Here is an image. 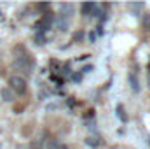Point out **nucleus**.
<instances>
[{
	"label": "nucleus",
	"instance_id": "nucleus-1",
	"mask_svg": "<svg viewBox=\"0 0 150 149\" xmlns=\"http://www.w3.org/2000/svg\"><path fill=\"white\" fill-rule=\"evenodd\" d=\"M33 67H35V62L30 58L28 53L23 54V56H18V58L12 62V69L18 70V72H21V74H25V75L32 74V72H33Z\"/></svg>",
	"mask_w": 150,
	"mask_h": 149
},
{
	"label": "nucleus",
	"instance_id": "nucleus-2",
	"mask_svg": "<svg viewBox=\"0 0 150 149\" xmlns=\"http://www.w3.org/2000/svg\"><path fill=\"white\" fill-rule=\"evenodd\" d=\"M9 90L14 91V95H25L26 93V81L23 75H11L9 77Z\"/></svg>",
	"mask_w": 150,
	"mask_h": 149
},
{
	"label": "nucleus",
	"instance_id": "nucleus-3",
	"mask_svg": "<svg viewBox=\"0 0 150 149\" xmlns=\"http://www.w3.org/2000/svg\"><path fill=\"white\" fill-rule=\"evenodd\" d=\"M127 82H129V88H131L134 93H140V91H142V88H140V79H138V74H136L134 70L127 74Z\"/></svg>",
	"mask_w": 150,
	"mask_h": 149
},
{
	"label": "nucleus",
	"instance_id": "nucleus-4",
	"mask_svg": "<svg viewBox=\"0 0 150 149\" xmlns=\"http://www.w3.org/2000/svg\"><path fill=\"white\" fill-rule=\"evenodd\" d=\"M75 11L74 4H61L59 5V18H63V19H68L70 21V18H72V12Z\"/></svg>",
	"mask_w": 150,
	"mask_h": 149
},
{
	"label": "nucleus",
	"instance_id": "nucleus-5",
	"mask_svg": "<svg viewBox=\"0 0 150 149\" xmlns=\"http://www.w3.org/2000/svg\"><path fill=\"white\" fill-rule=\"evenodd\" d=\"M96 9H98V5L94 2H84L82 4V14L84 16H96Z\"/></svg>",
	"mask_w": 150,
	"mask_h": 149
},
{
	"label": "nucleus",
	"instance_id": "nucleus-6",
	"mask_svg": "<svg viewBox=\"0 0 150 149\" xmlns=\"http://www.w3.org/2000/svg\"><path fill=\"white\" fill-rule=\"evenodd\" d=\"M127 9H129L134 16H138V14L145 9V4H143V2H129V4H127Z\"/></svg>",
	"mask_w": 150,
	"mask_h": 149
},
{
	"label": "nucleus",
	"instance_id": "nucleus-7",
	"mask_svg": "<svg viewBox=\"0 0 150 149\" xmlns=\"http://www.w3.org/2000/svg\"><path fill=\"white\" fill-rule=\"evenodd\" d=\"M115 116H117L122 123H127V119H129V117H127V114H126V111H124V105H120V104L115 107Z\"/></svg>",
	"mask_w": 150,
	"mask_h": 149
},
{
	"label": "nucleus",
	"instance_id": "nucleus-8",
	"mask_svg": "<svg viewBox=\"0 0 150 149\" xmlns=\"http://www.w3.org/2000/svg\"><path fill=\"white\" fill-rule=\"evenodd\" d=\"M14 97H16L14 91H11L9 88H4V90H2V98H4V102H12Z\"/></svg>",
	"mask_w": 150,
	"mask_h": 149
},
{
	"label": "nucleus",
	"instance_id": "nucleus-9",
	"mask_svg": "<svg viewBox=\"0 0 150 149\" xmlns=\"http://www.w3.org/2000/svg\"><path fill=\"white\" fill-rule=\"evenodd\" d=\"M56 27H58V30H61V32H67V30H68V19L58 18V21H56Z\"/></svg>",
	"mask_w": 150,
	"mask_h": 149
},
{
	"label": "nucleus",
	"instance_id": "nucleus-10",
	"mask_svg": "<svg viewBox=\"0 0 150 149\" xmlns=\"http://www.w3.org/2000/svg\"><path fill=\"white\" fill-rule=\"evenodd\" d=\"M86 144L91 146V148H98V146H100L98 139H94V137H87V139H86Z\"/></svg>",
	"mask_w": 150,
	"mask_h": 149
},
{
	"label": "nucleus",
	"instance_id": "nucleus-11",
	"mask_svg": "<svg viewBox=\"0 0 150 149\" xmlns=\"http://www.w3.org/2000/svg\"><path fill=\"white\" fill-rule=\"evenodd\" d=\"M35 39H37V44H40V46H42V44L45 42V37H44V34H38V32H37Z\"/></svg>",
	"mask_w": 150,
	"mask_h": 149
},
{
	"label": "nucleus",
	"instance_id": "nucleus-12",
	"mask_svg": "<svg viewBox=\"0 0 150 149\" xmlns=\"http://www.w3.org/2000/svg\"><path fill=\"white\" fill-rule=\"evenodd\" d=\"M93 69H94L93 65H87V67H84V69H82V72H84V74H87V72H91Z\"/></svg>",
	"mask_w": 150,
	"mask_h": 149
},
{
	"label": "nucleus",
	"instance_id": "nucleus-13",
	"mask_svg": "<svg viewBox=\"0 0 150 149\" xmlns=\"http://www.w3.org/2000/svg\"><path fill=\"white\" fill-rule=\"evenodd\" d=\"M82 37H84V34H82V32H77V34L74 35V40H80Z\"/></svg>",
	"mask_w": 150,
	"mask_h": 149
},
{
	"label": "nucleus",
	"instance_id": "nucleus-14",
	"mask_svg": "<svg viewBox=\"0 0 150 149\" xmlns=\"http://www.w3.org/2000/svg\"><path fill=\"white\" fill-rule=\"evenodd\" d=\"M16 149H32V148L26 146V144H19V146H16Z\"/></svg>",
	"mask_w": 150,
	"mask_h": 149
},
{
	"label": "nucleus",
	"instance_id": "nucleus-15",
	"mask_svg": "<svg viewBox=\"0 0 150 149\" xmlns=\"http://www.w3.org/2000/svg\"><path fill=\"white\" fill-rule=\"evenodd\" d=\"M87 39H89L91 42H94V40H96V34H89V35H87Z\"/></svg>",
	"mask_w": 150,
	"mask_h": 149
},
{
	"label": "nucleus",
	"instance_id": "nucleus-16",
	"mask_svg": "<svg viewBox=\"0 0 150 149\" xmlns=\"http://www.w3.org/2000/svg\"><path fill=\"white\" fill-rule=\"evenodd\" d=\"M38 9H49V4H38Z\"/></svg>",
	"mask_w": 150,
	"mask_h": 149
},
{
	"label": "nucleus",
	"instance_id": "nucleus-17",
	"mask_svg": "<svg viewBox=\"0 0 150 149\" xmlns=\"http://www.w3.org/2000/svg\"><path fill=\"white\" fill-rule=\"evenodd\" d=\"M149 86H150V74H149Z\"/></svg>",
	"mask_w": 150,
	"mask_h": 149
},
{
	"label": "nucleus",
	"instance_id": "nucleus-18",
	"mask_svg": "<svg viewBox=\"0 0 150 149\" xmlns=\"http://www.w3.org/2000/svg\"><path fill=\"white\" fill-rule=\"evenodd\" d=\"M149 30H150V25H149Z\"/></svg>",
	"mask_w": 150,
	"mask_h": 149
},
{
	"label": "nucleus",
	"instance_id": "nucleus-19",
	"mask_svg": "<svg viewBox=\"0 0 150 149\" xmlns=\"http://www.w3.org/2000/svg\"><path fill=\"white\" fill-rule=\"evenodd\" d=\"M0 14H2V12H0Z\"/></svg>",
	"mask_w": 150,
	"mask_h": 149
}]
</instances>
